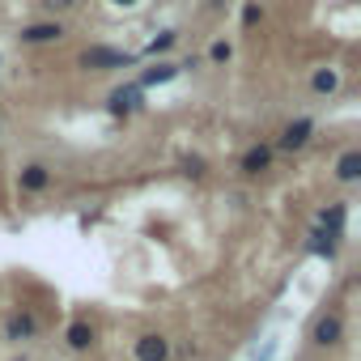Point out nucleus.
<instances>
[{
	"label": "nucleus",
	"instance_id": "4468645a",
	"mask_svg": "<svg viewBox=\"0 0 361 361\" xmlns=\"http://www.w3.org/2000/svg\"><path fill=\"white\" fill-rule=\"evenodd\" d=\"M310 90H314L319 98L336 94V90H340V68H314V77H310Z\"/></svg>",
	"mask_w": 361,
	"mask_h": 361
},
{
	"label": "nucleus",
	"instance_id": "1a4fd4ad",
	"mask_svg": "<svg viewBox=\"0 0 361 361\" xmlns=\"http://www.w3.org/2000/svg\"><path fill=\"white\" fill-rule=\"evenodd\" d=\"M140 85H119V90H111V98H106V111L111 115H132L136 106H140Z\"/></svg>",
	"mask_w": 361,
	"mask_h": 361
},
{
	"label": "nucleus",
	"instance_id": "ddd939ff",
	"mask_svg": "<svg viewBox=\"0 0 361 361\" xmlns=\"http://www.w3.org/2000/svg\"><path fill=\"white\" fill-rule=\"evenodd\" d=\"M336 178H340V183H357V178H361V153H357V149L340 153V161H336Z\"/></svg>",
	"mask_w": 361,
	"mask_h": 361
},
{
	"label": "nucleus",
	"instance_id": "aec40b11",
	"mask_svg": "<svg viewBox=\"0 0 361 361\" xmlns=\"http://www.w3.org/2000/svg\"><path fill=\"white\" fill-rule=\"evenodd\" d=\"M183 170H188V174H196V178H200V174H204V157H188V161H183Z\"/></svg>",
	"mask_w": 361,
	"mask_h": 361
},
{
	"label": "nucleus",
	"instance_id": "39448f33",
	"mask_svg": "<svg viewBox=\"0 0 361 361\" xmlns=\"http://www.w3.org/2000/svg\"><path fill=\"white\" fill-rule=\"evenodd\" d=\"M132 357H136V361H170V340L157 336V331H145V336L132 344Z\"/></svg>",
	"mask_w": 361,
	"mask_h": 361
},
{
	"label": "nucleus",
	"instance_id": "dca6fc26",
	"mask_svg": "<svg viewBox=\"0 0 361 361\" xmlns=\"http://www.w3.org/2000/svg\"><path fill=\"white\" fill-rule=\"evenodd\" d=\"M174 43H178V30H161L157 39H149V47H145L140 56H161V51H170Z\"/></svg>",
	"mask_w": 361,
	"mask_h": 361
},
{
	"label": "nucleus",
	"instance_id": "423d86ee",
	"mask_svg": "<svg viewBox=\"0 0 361 361\" xmlns=\"http://www.w3.org/2000/svg\"><path fill=\"white\" fill-rule=\"evenodd\" d=\"M47 183H51V170H47L43 161H30V166H22V170H18V192H26V196L47 192Z\"/></svg>",
	"mask_w": 361,
	"mask_h": 361
},
{
	"label": "nucleus",
	"instance_id": "9b49d317",
	"mask_svg": "<svg viewBox=\"0 0 361 361\" xmlns=\"http://www.w3.org/2000/svg\"><path fill=\"white\" fill-rule=\"evenodd\" d=\"M344 221H348V204H327L319 213V230H327L336 238H344Z\"/></svg>",
	"mask_w": 361,
	"mask_h": 361
},
{
	"label": "nucleus",
	"instance_id": "f03ea898",
	"mask_svg": "<svg viewBox=\"0 0 361 361\" xmlns=\"http://www.w3.org/2000/svg\"><path fill=\"white\" fill-rule=\"evenodd\" d=\"M310 136H314V119H293V123L281 128V136H276L272 149H281V153H298V149L310 145Z\"/></svg>",
	"mask_w": 361,
	"mask_h": 361
},
{
	"label": "nucleus",
	"instance_id": "20e7f679",
	"mask_svg": "<svg viewBox=\"0 0 361 361\" xmlns=\"http://www.w3.org/2000/svg\"><path fill=\"white\" fill-rule=\"evenodd\" d=\"M310 340L319 344V348H336L340 340H344V319L331 310V314H319L314 319V327H310Z\"/></svg>",
	"mask_w": 361,
	"mask_h": 361
},
{
	"label": "nucleus",
	"instance_id": "6e6552de",
	"mask_svg": "<svg viewBox=\"0 0 361 361\" xmlns=\"http://www.w3.org/2000/svg\"><path fill=\"white\" fill-rule=\"evenodd\" d=\"M272 157H276V149L272 145H251L247 153H243V161H238V170L243 174H264V170H272Z\"/></svg>",
	"mask_w": 361,
	"mask_h": 361
},
{
	"label": "nucleus",
	"instance_id": "412c9836",
	"mask_svg": "<svg viewBox=\"0 0 361 361\" xmlns=\"http://www.w3.org/2000/svg\"><path fill=\"white\" fill-rule=\"evenodd\" d=\"M111 5H115V9H136L140 0H111Z\"/></svg>",
	"mask_w": 361,
	"mask_h": 361
},
{
	"label": "nucleus",
	"instance_id": "2eb2a0df",
	"mask_svg": "<svg viewBox=\"0 0 361 361\" xmlns=\"http://www.w3.org/2000/svg\"><path fill=\"white\" fill-rule=\"evenodd\" d=\"M336 247H340V238L314 226V234H310V251H314V255H323V259H331V255H336Z\"/></svg>",
	"mask_w": 361,
	"mask_h": 361
},
{
	"label": "nucleus",
	"instance_id": "f8f14e48",
	"mask_svg": "<svg viewBox=\"0 0 361 361\" xmlns=\"http://www.w3.org/2000/svg\"><path fill=\"white\" fill-rule=\"evenodd\" d=\"M64 344H68L73 353H85V348H94V327H90L85 319L68 323V331H64Z\"/></svg>",
	"mask_w": 361,
	"mask_h": 361
},
{
	"label": "nucleus",
	"instance_id": "f3484780",
	"mask_svg": "<svg viewBox=\"0 0 361 361\" xmlns=\"http://www.w3.org/2000/svg\"><path fill=\"white\" fill-rule=\"evenodd\" d=\"M234 60V43L230 39H213L209 43V64H230Z\"/></svg>",
	"mask_w": 361,
	"mask_h": 361
},
{
	"label": "nucleus",
	"instance_id": "7ed1b4c3",
	"mask_svg": "<svg viewBox=\"0 0 361 361\" xmlns=\"http://www.w3.org/2000/svg\"><path fill=\"white\" fill-rule=\"evenodd\" d=\"M39 336V314L35 310H13L9 319H5V340L9 344H26V340H35Z\"/></svg>",
	"mask_w": 361,
	"mask_h": 361
},
{
	"label": "nucleus",
	"instance_id": "f257e3e1",
	"mask_svg": "<svg viewBox=\"0 0 361 361\" xmlns=\"http://www.w3.org/2000/svg\"><path fill=\"white\" fill-rule=\"evenodd\" d=\"M140 56H132V51H115V47H85L81 51V68H94V73H102V68H128V64H136Z\"/></svg>",
	"mask_w": 361,
	"mask_h": 361
},
{
	"label": "nucleus",
	"instance_id": "0eeeda50",
	"mask_svg": "<svg viewBox=\"0 0 361 361\" xmlns=\"http://www.w3.org/2000/svg\"><path fill=\"white\" fill-rule=\"evenodd\" d=\"M26 47H43V43H60L64 39V26L60 22H30V26H22V35H18Z\"/></svg>",
	"mask_w": 361,
	"mask_h": 361
},
{
	"label": "nucleus",
	"instance_id": "a211bd4d",
	"mask_svg": "<svg viewBox=\"0 0 361 361\" xmlns=\"http://www.w3.org/2000/svg\"><path fill=\"white\" fill-rule=\"evenodd\" d=\"M259 22H264V9L255 5V0H247V5H243V26L251 30V26H259Z\"/></svg>",
	"mask_w": 361,
	"mask_h": 361
},
{
	"label": "nucleus",
	"instance_id": "6ab92c4d",
	"mask_svg": "<svg viewBox=\"0 0 361 361\" xmlns=\"http://www.w3.org/2000/svg\"><path fill=\"white\" fill-rule=\"evenodd\" d=\"M43 5L51 9V13H68V9H77L81 0H43Z\"/></svg>",
	"mask_w": 361,
	"mask_h": 361
},
{
	"label": "nucleus",
	"instance_id": "9d476101",
	"mask_svg": "<svg viewBox=\"0 0 361 361\" xmlns=\"http://www.w3.org/2000/svg\"><path fill=\"white\" fill-rule=\"evenodd\" d=\"M178 73H183V64H166V60H157V64H149L145 73H140V90H153V85H166V81H174Z\"/></svg>",
	"mask_w": 361,
	"mask_h": 361
}]
</instances>
